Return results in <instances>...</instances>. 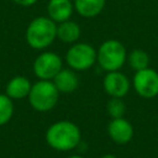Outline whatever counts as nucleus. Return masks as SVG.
I'll return each instance as SVG.
<instances>
[{"label":"nucleus","mask_w":158,"mask_h":158,"mask_svg":"<svg viewBox=\"0 0 158 158\" xmlns=\"http://www.w3.org/2000/svg\"><path fill=\"white\" fill-rule=\"evenodd\" d=\"M106 111L112 118L123 117L126 112V105L122 98H111L106 104Z\"/></svg>","instance_id":"17"},{"label":"nucleus","mask_w":158,"mask_h":158,"mask_svg":"<svg viewBox=\"0 0 158 158\" xmlns=\"http://www.w3.org/2000/svg\"><path fill=\"white\" fill-rule=\"evenodd\" d=\"M16 4L21 5V6H31L33 4H36L38 0H14Z\"/></svg>","instance_id":"18"},{"label":"nucleus","mask_w":158,"mask_h":158,"mask_svg":"<svg viewBox=\"0 0 158 158\" xmlns=\"http://www.w3.org/2000/svg\"><path fill=\"white\" fill-rule=\"evenodd\" d=\"M110 138L117 144H126L133 137V127L130 121L123 117L112 118L107 126Z\"/></svg>","instance_id":"9"},{"label":"nucleus","mask_w":158,"mask_h":158,"mask_svg":"<svg viewBox=\"0 0 158 158\" xmlns=\"http://www.w3.org/2000/svg\"><path fill=\"white\" fill-rule=\"evenodd\" d=\"M14 114L12 99L6 94H0V126L7 123Z\"/></svg>","instance_id":"16"},{"label":"nucleus","mask_w":158,"mask_h":158,"mask_svg":"<svg viewBox=\"0 0 158 158\" xmlns=\"http://www.w3.org/2000/svg\"><path fill=\"white\" fill-rule=\"evenodd\" d=\"M62 69V58L54 52H43L33 62V73L40 80H53Z\"/></svg>","instance_id":"6"},{"label":"nucleus","mask_w":158,"mask_h":158,"mask_svg":"<svg viewBox=\"0 0 158 158\" xmlns=\"http://www.w3.org/2000/svg\"><path fill=\"white\" fill-rule=\"evenodd\" d=\"M32 84L30 83V80L26 77L22 75H16L12 79H10V81L6 85V95L10 99H23L26 96H28L30 90H31Z\"/></svg>","instance_id":"12"},{"label":"nucleus","mask_w":158,"mask_h":158,"mask_svg":"<svg viewBox=\"0 0 158 158\" xmlns=\"http://www.w3.org/2000/svg\"><path fill=\"white\" fill-rule=\"evenodd\" d=\"M53 84L58 89L59 93L69 94L77 90L79 85V78L75 73V70L69 69V68H63L54 78H53Z\"/></svg>","instance_id":"11"},{"label":"nucleus","mask_w":158,"mask_h":158,"mask_svg":"<svg viewBox=\"0 0 158 158\" xmlns=\"http://www.w3.org/2000/svg\"><path fill=\"white\" fill-rule=\"evenodd\" d=\"M101 158H117L115 154H111V153H106L104 156H101Z\"/></svg>","instance_id":"19"},{"label":"nucleus","mask_w":158,"mask_h":158,"mask_svg":"<svg viewBox=\"0 0 158 158\" xmlns=\"http://www.w3.org/2000/svg\"><path fill=\"white\" fill-rule=\"evenodd\" d=\"M74 11V4L70 0H49L47 5L48 17L56 23H60L70 19Z\"/></svg>","instance_id":"10"},{"label":"nucleus","mask_w":158,"mask_h":158,"mask_svg":"<svg viewBox=\"0 0 158 158\" xmlns=\"http://www.w3.org/2000/svg\"><path fill=\"white\" fill-rule=\"evenodd\" d=\"M96 49L85 42H75L65 53V62L70 69L75 72H84L94 65L96 62Z\"/></svg>","instance_id":"5"},{"label":"nucleus","mask_w":158,"mask_h":158,"mask_svg":"<svg viewBox=\"0 0 158 158\" xmlns=\"http://www.w3.org/2000/svg\"><path fill=\"white\" fill-rule=\"evenodd\" d=\"M57 38V23L46 16L33 19L26 30V41L33 49L47 48Z\"/></svg>","instance_id":"2"},{"label":"nucleus","mask_w":158,"mask_h":158,"mask_svg":"<svg viewBox=\"0 0 158 158\" xmlns=\"http://www.w3.org/2000/svg\"><path fill=\"white\" fill-rule=\"evenodd\" d=\"M68 158H84V157H81V156H77V154H74V156H70V157H68Z\"/></svg>","instance_id":"20"},{"label":"nucleus","mask_w":158,"mask_h":158,"mask_svg":"<svg viewBox=\"0 0 158 158\" xmlns=\"http://www.w3.org/2000/svg\"><path fill=\"white\" fill-rule=\"evenodd\" d=\"M59 99V91L52 80H38L30 90L28 101L30 105L40 112L52 110Z\"/></svg>","instance_id":"4"},{"label":"nucleus","mask_w":158,"mask_h":158,"mask_svg":"<svg viewBox=\"0 0 158 158\" xmlns=\"http://www.w3.org/2000/svg\"><path fill=\"white\" fill-rule=\"evenodd\" d=\"M96 52V62L106 73L120 70L127 60V51L125 46L117 40L104 41Z\"/></svg>","instance_id":"3"},{"label":"nucleus","mask_w":158,"mask_h":158,"mask_svg":"<svg viewBox=\"0 0 158 158\" xmlns=\"http://www.w3.org/2000/svg\"><path fill=\"white\" fill-rule=\"evenodd\" d=\"M127 62H128L130 67L135 72H138V70L148 68V65H149V56L143 49L136 48V49H132L127 54Z\"/></svg>","instance_id":"15"},{"label":"nucleus","mask_w":158,"mask_h":158,"mask_svg":"<svg viewBox=\"0 0 158 158\" xmlns=\"http://www.w3.org/2000/svg\"><path fill=\"white\" fill-rule=\"evenodd\" d=\"M80 26L75 21L67 20L57 25V38L64 43H75L80 37Z\"/></svg>","instance_id":"13"},{"label":"nucleus","mask_w":158,"mask_h":158,"mask_svg":"<svg viewBox=\"0 0 158 158\" xmlns=\"http://www.w3.org/2000/svg\"><path fill=\"white\" fill-rule=\"evenodd\" d=\"M74 10L83 17H95L105 7L106 0H74Z\"/></svg>","instance_id":"14"},{"label":"nucleus","mask_w":158,"mask_h":158,"mask_svg":"<svg viewBox=\"0 0 158 158\" xmlns=\"http://www.w3.org/2000/svg\"><path fill=\"white\" fill-rule=\"evenodd\" d=\"M130 85L128 78L120 70L107 72L102 81L104 90L110 98H123L128 93Z\"/></svg>","instance_id":"8"},{"label":"nucleus","mask_w":158,"mask_h":158,"mask_svg":"<svg viewBox=\"0 0 158 158\" xmlns=\"http://www.w3.org/2000/svg\"><path fill=\"white\" fill-rule=\"evenodd\" d=\"M133 89L144 99H153L158 95V72L152 68L138 70L133 75Z\"/></svg>","instance_id":"7"},{"label":"nucleus","mask_w":158,"mask_h":158,"mask_svg":"<svg viewBox=\"0 0 158 158\" xmlns=\"http://www.w3.org/2000/svg\"><path fill=\"white\" fill-rule=\"evenodd\" d=\"M81 139L80 128L72 121H57L46 132V141L49 147L57 151H72L79 146Z\"/></svg>","instance_id":"1"}]
</instances>
